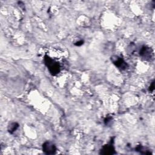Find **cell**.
<instances>
[{
	"label": "cell",
	"mask_w": 155,
	"mask_h": 155,
	"mask_svg": "<svg viewBox=\"0 0 155 155\" xmlns=\"http://www.w3.org/2000/svg\"><path fill=\"white\" fill-rule=\"evenodd\" d=\"M44 60V64L48 68L51 74L55 76L60 72L61 67L59 64L58 62L55 61L48 55H45Z\"/></svg>",
	"instance_id": "1"
},
{
	"label": "cell",
	"mask_w": 155,
	"mask_h": 155,
	"mask_svg": "<svg viewBox=\"0 0 155 155\" xmlns=\"http://www.w3.org/2000/svg\"><path fill=\"white\" fill-rule=\"evenodd\" d=\"M111 61L113 64L120 70H124L127 69L128 67L127 63L124 60L123 58L120 56L116 55L112 56L111 57Z\"/></svg>",
	"instance_id": "2"
},
{
	"label": "cell",
	"mask_w": 155,
	"mask_h": 155,
	"mask_svg": "<svg viewBox=\"0 0 155 155\" xmlns=\"http://www.w3.org/2000/svg\"><path fill=\"white\" fill-rule=\"evenodd\" d=\"M139 55L145 60L151 61L153 59V51L151 48L143 45L139 50Z\"/></svg>",
	"instance_id": "3"
},
{
	"label": "cell",
	"mask_w": 155,
	"mask_h": 155,
	"mask_svg": "<svg viewBox=\"0 0 155 155\" xmlns=\"http://www.w3.org/2000/svg\"><path fill=\"white\" fill-rule=\"evenodd\" d=\"M113 142L114 140L111 139L110 143L104 145L101 151H100V154H104V155H111V154H116V151L113 145Z\"/></svg>",
	"instance_id": "4"
},
{
	"label": "cell",
	"mask_w": 155,
	"mask_h": 155,
	"mask_svg": "<svg viewBox=\"0 0 155 155\" xmlns=\"http://www.w3.org/2000/svg\"><path fill=\"white\" fill-rule=\"evenodd\" d=\"M56 145L50 141H46L42 144V151L46 154H54L56 152Z\"/></svg>",
	"instance_id": "5"
},
{
	"label": "cell",
	"mask_w": 155,
	"mask_h": 155,
	"mask_svg": "<svg viewBox=\"0 0 155 155\" xmlns=\"http://www.w3.org/2000/svg\"><path fill=\"white\" fill-rule=\"evenodd\" d=\"M135 150L137 152H139L141 154H151V153L150 152V151L149 150H148L146 147H143L140 145H137L136 148H135Z\"/></svg>",
	"instance_id": "6"
},
{
	"label": "cell",
	"mask_w": 155,
	"mask_h": 155,
	"mask_svg": "<svg viewBox=\"0 0 155 155\" xmlns=\"http://www.w3.org/2000/svg\"><path fill=\"white\" fill-rule=\"evenodd\" d=\"M19 124L17 122H12L8 126V131L10 134H13L19 128Z\"/></svg>",
	"instance_id": "7"
},
{
	"label": "cell",
	"mask_w": 155,
	"mask_h": 155,
	"mask_svg": "<svg viewBox=\"0 0 155 155\" xmlns=\"http://www.w3.org/2000/svg\"><path fill=\"white\" fill-rule=\"evenodd\" d=\"M112 120H113V118H112L111 116H107V117L105 118V119H104L105 125H109V124L111 122Z\"/></svg>",
	"instance_id": "8"
},
{
	"label": "cell",
	"mask_w": 155,
	"mask_h": 155,
	"mask_svg": "<svg viewBox=\"0 0 155 155\" xmlns=\"http://www.w3.org/2000/svg\"><path fill=\"white\" fill-rule=\"evenodd\" d=\"M154 81H153L148 88V91L150 92H152L154 91Z\"/></svg>",
	"instance_id": "9"
},
{
	"label": "cell",
	"mask_w": 155,
	"mask_h": 155,
	"mask_svg": "<svg viewBox=\"0 0 155 155\" xmlns=\"http://www.w3.org/2000/svg\"><path fill=\"white\" fill-rule=\"evenodd\" d=\"M83 44H84V41L80 40V41H79L75 42V43H74V45H75L76 46H81V45H82Z\"/></svg>",
	"instance_id": "10"
}]
</instances>
